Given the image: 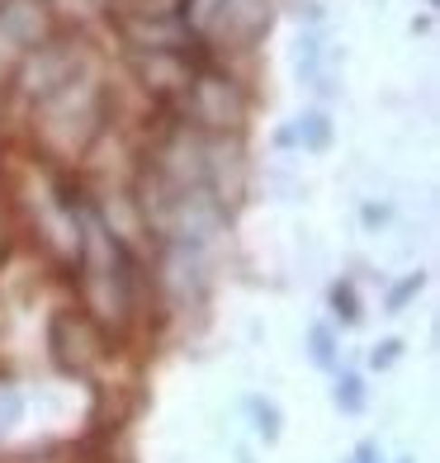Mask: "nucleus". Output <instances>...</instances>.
Instances as JSON below:
<instances>
[{
	"instance_id": "1",
	"label": "nucleus",
	"mask_w": 440,
	"mask_h": 463,
	"mask_svg": "<svg viewBox=\"0 0 440 463\" xmlns=\"http://www.w3.org/2000/svg\"><path fill=\"white\" fill-rule=\"evenodd\" d=\"M337 402H341L346 411H360V402H365V392H360V378H355V373H346L341 383H337Z\"/></svg>"
},
{
	"instance_id": "5",
	"label": "nucleus",
	"mask_w": 440,
	"mask_h": 463,
	"mask_svg": "<svg viewBox=\"0 0 440 463\" xmlns=\"http://www.w3.org/2000/svg\"><path fill=\"white\" fill-rule=\"evenodd\" d=\"M355 463H379V458H374V445H360V454H355Z\"/></svg>"
},
{
	"instance_id": "3",
	"label": "nucleus",
	"mask_w": 440,
	"mask_h": 463,
	"mask_svg": "<svg viewBox=\"0 0 440 463\" xmlns=\"http://www.w3.org/2000/svg\"><path fill=\"white\" fill-rule=\"evenodd\" d=\"M312 360L331 364V335H327V331H312Z\"/></svg>"
},
{
	"instance_id": "4",
	"label": "nucleus",
	"mask_w": 440,
	"mask_h": 463,
	"mask_svg": "<svg viewBox=\"0 0 440 463\" xmlns=\"http://www.w3.org/2000/svg\"><path fill=\"white\" fill-rule=\"evenodd\" d=\"M337 312L346 322H355V298H350V288H337Z\"/></svg>"
},
{
	"instance_id": "2",
	"label": "nucleus",
	"mask_w": 440,
	"mask_h": 463,
	"mask_svg": "<svg viewBox=\"0 0 440 463\" xmlns=\"http://www.w3.org/2000/svg\"><path fill=\"white\" fill-rule=\"evenodd\" d=\"M251 407H256V426H261V435H265V439H275V435H280V411L270 407V402H251Z\"/></svg>"
}]
</instances>
